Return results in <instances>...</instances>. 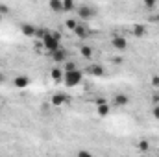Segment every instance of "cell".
I'll use <instances>...</instances> for the list:
<instances>
[{
  "instance_id": "obj_1",
  "label": "cell",
  "mask_w": 159,
  "mask_h": 157,
  "mask_svg": "<svg viewBox=\"0 0 159 157\" xmlns=\"http://www.w3.org/2000/svg\"><path fill=\"white\" fill-rule=\"evenodd\" d=\"M41 43H43V48L52 54V52H56L61 46V35L57 32H46L44 37L41 39Z\"/></svg>"
},
{
  "instance_id": "obj_24",
  "label": "cell",
  "mask_w": 159,
  "mask_h": 157,
  "mask_svg": "<svg viewBox=\"0 0 159 157\" xmlns=\"http://www.w3.org/2000/svg\"><path fill=\"white\" fill-rule=\"evenodd\" d=\"M152 113H154V118L159 120V105H154V111H152Z\"/></svg>"
},
{
  "instance_id": "obj_21",
  "label": "cell",
  "mask_w": 159,
  "mask_h": 157,
  "mask_svg": "<svg viewBox=\"0 0 159 157\" xmlns=\"http://www.w3.org/2000/svg\"><path fill=\"white\" fill-rule=\"evenodd\" d=\"M139 150H141V152H146V150H148V141H141V142H139Z\"/></svg>"
},
{
  "instance_id": "obj_12",
  "label": "cell",
  "mask_w": 159,
  "mask_h": 157,
  "mask_svg": "<svg viewBox=\"0 0 159 157\" xmlns=\"http://www.w3.org/2000/svg\"><path fill=\"white\" fill-rule=\"evenodd\" d=\"M48 7L54 13H63V0H48Z\"/></svg>"
},
{
  "instance_id": "obj_2",
  "label": "cell",
  "mask_w": 159,
  "mask_h": 157,
  "mask_svg": "<svg viewBox=\"0 0 159 157\" xmlns=\"http://www.w3.org/2000/svg\"><path fill=\"white\" fill-rule=\"evenodd\" d=\"M63 81H65V85L67 87H76V85H80L81 81H83V72L81 70H78V69H74V70H67L65 74H63Z\"/></svg>"
},
{
  "instance_id": "obj_4",
  "label": "cell",
  "mask_w": 159,
  "mask_h": 157,
  "mask_svg": "<svg viewBox=\"0 0 159 157\" xmlns=\"http://www.w3.org/2000/svg\"><path fill=\"white\" fill-rule=\"evenodd\" d=\"M20 34H22L24 37H35V35H37V28H35V24L22 22V24H20Z\"/></svg>"
},
{
  "instance_id": "obj_17",
  "label": "cell",
  "mask_w": 159,
  "mask_h": 157,
  "mask_svg": "<svg viewBox=\"0 0 159 157\" xmlns=\"http://www.w3.org/2000/svg\"><path fill=\"white\" fill-rule=\"evenodd\" d=\"M63 11H76V4L74 0H63Z\"/></svg>"
},
{
  "instance_id": "obj_8",
  "label": "cell",
  "mask_w": 159,
  "mask_h": 157,
  "mask_svg": "<svg viewBox=\"0 0 159 157\" xmlns=\"http://www.w3.org/2000/svg\"><path fill=\"white\" fill-rule=\"evenodd\" d=\"M50 56H52V59H54L56 63H65V61H67V57H69V52H67L65 48H61V46H59V48H57L56 52H52Z\"/></svg>"
},
{
  "instance_id": "obj_6",
  "label": "cell",
  "mask_w": 159,
  "mask_h": 157,
  "mask_svg": "<svg viewBox=\"0 0 159 157\" xmlns=\"http://www.w3.org/2000/svg\"><path fill=\"white\" fill-rule=\"evenodd\" d=\"M85 70H87V74H91V76H94V78H100V76H104V72H106L100 63H91Z\"/></svg>"
},
{
  "instance_id": "obj_29",
  "label": "cell",
  "mask_w": 159,
  "mask_h": 157,
  "mask_svg": "<svg viewBox=\"0 0 159 157\" xmlns=\"http://www.w3.org/2000/svg\"><path fill=\"white\" fill-rule=\"evenodd\" d=\"M0 81H2V72H0Z\"/></svg>"
},
{
  "instance_id": "obj_16",
  "label": "cell",
  "mask_w": 159,
  "mask_h": 157,
  "mask_svg": "<svg viewBox=\"0 0 159 157\" xmlns=\"http://www.w3.org/2000/svg\"><path fill=\"white\" fill-rule=\"evenodd\" d=\"M115 104H117V105H128V104H129V98H128L126 94H117V96H115Z\"/></svg>"
},
{
  "instance_id": "obj_26",
  "label": "cell",
  "mask_w": 159,
  "mask_h": 157,
  "mask_svg": "<svg viewBox=\"0 0 159 157\" xmlns=\"http://www.w3.org/2000/svg\"><path fill=\"white\" fill-rule=\"evenodd\" d=\"M104 102H106V98H96V105L98 104H104Z\"/></svg>"
},
{
  "instance_id": "obj_19",
  "label": "cell",
  "mask_w": 159,
  "mask_h": 157,
  "mask_svg": "<svg viewBox=\"0 0 159 157\" xmlns=\"http://www.w3.org/2000/svg\"><path fill=\"white\" fill-rule=\"evenodd\" d=\"M74 69H78L72 61H65L63 63V72H67V70H74Z\"/></svg>"
},
{
  "instance_id": "obj_14",
  "label": "cell",
  "mask_w": 159,
  "mask_h": 157,
  "mask_svg": "<svg viewBox=\"0 0 159 157\" xmlns=\"http://www.w3.org/2000/svg\"><path fill=\"white\" fill-rule=\"evenodd\" d=\"M63 74H65V72H63V69H57V67L50 70V78L54 79V81H59V79H63Z\"/></svg>"
},
{
  "instance_id": "obj_3",
  "label": "cell",
  "mask_w": 159,
  "mask_h": 157,
  "mask_svg": "<svg viewBox=\"0 0 159 157\" xmlns=\"http://www.w3.org/2000/svg\"><path fill=\"white\" fill-rule=\"evenodd\" d=\"M76 13H78V20H81V22H87V20H91L96 15V11L93 7H89V6H80V7H76Z\"/></svg>"
},
{
  "instance_id": "obj_10",
  "label": "cell",
  "mask_w": 159,
  "mask_h": 157,
  "mask_svg": "<svg viewBox=\"0 0 159 157\" xmlns=\"http://www.w3.org/2000/svg\"><path fill=\"white\" fill-rule=\"evenodd\" d=\"M96 113H98V117H109V113H111V107H109V104L107 102H104V104H98L96 105Z\"/></svg>"
},
{
  "instance_id": "obj_28",
  "label": "cell",
  "mask_w": 159,
  "mask_h": 157,
  "mask_svg": "<svg viewBox=\"0 0 159 157\" xmlns=\"http://www.w3.org/2000/svg\"><path fill=\"white\" fill-rule=\"evenodd\" d=\"M2 17H4V15H2V13H0V20H2Z\"/></svg>"
},
{
  "instance_id": "obj_5",
  "label": "cell",
  "mask_w": 159,
  "mask_h": 157,
  "mask_svg": "<svg viewBox=\"0 0 159 157\" xmlns=\"http://www.w3.org/2000/svg\"><path fill=\"white\" fill-rule=\"evenodd\" d=\"M111 44H113V48H115L117 52H126V48H128V41L124 39L122 35H115V37L111 39Z\"/></svg>"
},
{
  "instance_id": "obj_20",
  "label": "cell",
  "mask_w": 159,
  "mask_h": 157,
  "mask_svg": "<svg viewBox=\"0 0 159 157\" xmlns=\"http://www.w3.org/2000/svg\"><path fill=\"white\" fill-rule=\"evenodd\" d=\"M156 4H157V0H144V7L146 9H156Z\"/></svg>"
},
{
  "instance_id": "obj_9",
  "label": "cell",
  "mask_w": 159,
  "mask_h": 157,
  "mask_svg": "<svg viewBox=\"0 0 159 157\" xmlns=\"http://www.w3.org/2000/svg\"><path fill=\"white\" fill-rule=\"evenodd\" d=\"M72 32H74V34L78 35L80 39H87V37H89V34H91V32H89V28H87V24H83L81 20L78 22V26H76V28H74Z\"/></svg>"
},
{
  "instance_id": "obj_7",
  "label": "cell",
  "mask_w": 159,
  "mask_h": 157,
  "mask_svg": "<svg viewBox=\"0 0 159 157\" xmlns=\"http://www.w3.org/2000/svg\"><path fill=\"white\" fill-rule=\"evenodd\" d=\"M67 102H69V96L63 94V92H56V94L50 98V104H52L54 107H61V105H65Z\"/></svg>"
},
{
  "instance_id": "obj_27",
  "label": "cell",
  "mask_w": 159,
  "mask_h": 157,
  "mask_svg": "<svg viewBox=\"0 0 159 157\" xmlns=\"http://www.w3.org/2000/svg\"><path fill=\"white\" fill-rule=\"evenodd\" d=\"M154 20H156V22H159V13L156 15V17H154Z\"/></svg>"
},
{
  "instance_id": "obj_22",
  "label": "cell",
  "mask_w": 159,
  "mask_h": 157,
  "mask_svg": "<svg viewBox=\"0 0 159 157\" xmlns=\"http://www.w3.org/2000/svg\"><path fill=\"white\" fill-rule=\"evenodd\" d=\"M7 11H9V7L4 6V4H0V13H2V15H7Z\"/></svg>"
},
{
  "instance_id": "obj_18",
  "label": "cell",
  "mask_w": 159,
  "mask_h": 157,
  "mask_svg": "<svg viewBox=\"0 0 159 157\" xmlns=\"http://www.w3.org/2000/svg\"><path fill=\"white\" fill-rule=\"evenodd\" d=\"M78 19H69V20H65V26H67V28H69V30H74V28H76V26H78Z\"/></svg>"
},
{
  "instance_id": "obj_15",
  "label": "cell",
  "mask_w": 159,
  "mask_h": 157,
  "mask_svg": "<svg viewBox=\"0 0 159 157\" xmlns=\"http://www.w3.org/2000/svg\"><path fill=\"white\" fill-rule=\"evenodd\" d=\"M133 35H135V37H139V39H143V37L146 35V28H144L143 24H137V26L133 28Z\"/></svg>"
},
{
  "instance_id": "obj_11",
  "label": "cell",
  "mask_w": 159,
  "mask_h": 157,
  "mask_svg": "<svg viewBox=\"0 0 159 157\" xmlns=\"http://www.w3.org/2000/svg\"><path fill=\"white\" fill-rule=\"evenodd\" d=\"M13 85H15L17 89H26V87L30 85V78H28V76H17V78L13 79Z\"/></svg>"
},
{
  "instance_id": "obj_23",
  "label": "cell",
  "mask_w": 159,
  "mask_h": 157,
  "mask_svg": "<svg viewBox=\"0 0 159 157\" xmlns=\"http://www.w3.org/2000/svg\"><path fill=\"white\" fill-rule=\"evenodd\" d=\"M152 85L154 87H159V76H152Z\"/></svg>"
},
{
  "instance_id": "obj_13",
  "label": "cell",
  "mask_w": 159,
  "mask_h": 157,
  "mask_svg": "<svg viewBox=\"0 0 159 157\" xmlns=\"http://www.w3.org/2000/svg\"><path fill=\"white\" fill-rule=\"evenodd\" d=\"M80 54H81V57H83V59H91L94 52H93V48H91V46H80Z\"/></svg>"
},
{
  "instance_id": "obj_25",
  "label": "cell",
  "mask_w": 159,
  "mask_h": 157,
  "mask_svg": "<svg viewBox=\"0 0 159 157\" xmlns=\"http://www.w3.org/2000/svg\"><path fill=\"white\" fill-rule=\"evenodd\" d=\"M78 155H83V157H91L93 154H91V152H83V150H81V152H78Z\"/></svg>"
}]
</instances>
